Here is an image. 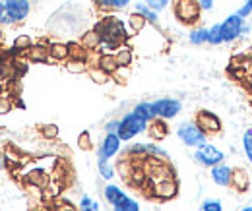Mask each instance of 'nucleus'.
Wrapping results in <instances>:
<instances>
[{"mask_svg":"<svg viewBox=\"0 0 252 211\" xmlns=\"http://www.w3.org/2000/svg\"><path fill=\"white\" fill-rule=\"evenodd\" d=\"M123 148V140L119 138V134H105V138L101 140L99 144V150H97V157L99 159H113L121 153Z\"/></svg>","mask_w":252,"mask_h":211,"instance_id":"obj_10","label":"nucleus"},{"mask_svg":"<svg viewBox=\"0 0 252 211\" xmlns=\"http://www.w3.org/2000/svg\"><path fill=\"white\" fill-rule=\"evenodd\" d=\"M239 18H243V20H247V18H251L252 16V0H247L237 12H235Z\"/></svg>","mask_w":252,"mask_h":211,"instance_id":"obj_41","label":"nucleus"},{"mask_svg":"<svg viewBox=\"0 0 252 211\" xmlns=\"http://www.w3.org/2000/svg\"><path fill=\"white\" fill-rule=\"evenodd\" d=\"M88 62L84 60H66V70L72 72V74H82V72H88Z\"/></svg>","mask_w":252,"mask_h":211,"instance_id":"obj_38","label":"nucleus"},{"mask_svg":"<svg viewBox=\"0 0 252 211\" xmlns=\"http://www.w3.org/2000/svg\"><path fill=\"white\" fill-rule=\"evenodd\" d=\"M2 16H4V2L0 0V20H2Z\"/></svg>","mask_w":252,"mask_h":211,"instance_id":"obj_44","label":"nucleus"},{"mask_svg":"<svg viewBox=\"0 0 252 211\" xmlns=\"http://www.w3.org/2000/svg\"><path fill=\"white\" fill-rule=\"evenodd\" d=\"M95 4L101 10H125L130 0H95Z\"/></svg>","mask_w":252,"mask_h":211,"instance_id":"obj_30","label":"nucleus"},{"mask_svg":"<svg viewBox=\"0 0 252 211\" xmlns=\"http://www.w3.org/2000/svg\"><path fill=\"white\" fill-rule=\"evenodd\" d=\"M103 194H105L107 204H111V208H115L119 202H123L126 196H128L125 190L121 186H117V184H107L105 190H103Z\"/></svg>","mask_w":252,"mask_h":211,"instance_id":"obj_16","label":"nucleus"},{"mask_svg":"<svg viewBox=\"0 0 252 211\" xmlns=\"http://www.w3.org/2000/svg\"><path fill=\"white\" fill-rule=\"evenodd\" d=\"M95 31L101 37V53H111L113 49L123 47L128 39V28L125 22H121L117 16H103L97 24H95Z\"/></svg>","mask_w":252,"mask_h":211,"instance_id":"obj_1","label":"nucleus"},{"mask_svg":"<svg viewBox=\"0 0 252 211\" xmlns=\"http://www.w3.org/2000/svg\"><path fill=\"white\" fill-rule=\"evenodd\" d=\"M198 4H200V8H202V12H210V10H214L216 0H198Z\"/></svg>","mask_w":252,"mask_h":211,"instance_id":"obj_43","label":"nucleus"},{"mask_svg":"<svg viewBox=\"0 0 252 211\" xmlns=\"http://www.w3.org/2000/svg\"><path fill=\"white\" fill-rule=\"evenodd\" d=\"M32 45H33V39L30 35H26V33H22V35H18V37L14 39V51H16V53H24V55H26Z\"/></svg>","mask_w":252,"mask_h":211,"instance_id":"obj_29","label":"nucleus"},{"mask_svg":"<svg viewBox=\"0 0 252 211\" xmlns=\"http://www.w3.org/2000/svg\"><path fill=\"white\" fill-rule=\"evenodd\" d=\"M152 105H154L156 117L163 119V121H171V119L179 117L183 111V103L179 99H173V97H161L158 101H154Z\"/></svg>","mask_w":252,"mask_h":211,"instance_id":"obj_7","label":"nucleus"},{"mask_svg":"<svg viewBox=\"0 0 252 211\" xmlns=\"http://www.w3.org/2000/svg\"><path fill=\"white\" fill-rule=\"evenodd\" d=\"M190 45H208V28H192V31L189 33Z\"/></svg>","mask_w":252,"mask_h":211,"instance_id":"obj_25","label":"nucleus"},{"mask_svg":"<svg viewBox=\"0 0 252 211\" xmlns=\"http://www.w3.org/2000/svg\"><path fill=\"white\" fill-rule=\"evenodd\" d=\"M59 126L57 124H45V126H41V136L45 138V140H57L59 138Z\"/></svg>","mask_w":252,"mask_h":211,"instance_id":"obj_37","label":"nucleus"},{"mask_svg":"<svg viewBox=\"0 0 252 211\" xmlns=\"http://www.w3.org/2000/svg\"><path fill=\"white\" fill-rule=\"evenodd\" d=\"M28 182L32 186H37V188H47L51 179H49V175L43 169H35L32 173H28Z\"/></svg>","mask_w":252,"mask_h":211,"instance_id":"obj_22","label":"nucleus"},{"mask_svg":"<svg viewBox=\"0 0 252 211\" xmlns=\"http://www.w3.org/2000/svg\"><path fill=\"white\" fill-rule=\"evenodd\" d=\"M49 60L66 62L68 60V45L66 43H51L49 45Z\"/></svg>","mask_w":252,"mask_h":211,"instance_id":"obj_19","label":"nucleus"},{"mask_svg":"<svg viewBox=\"0 0 252 211\" xmlns=\"http://www.w3.org/2000/svg\"><path fill=\"white\" fill-rule=\"evenodd\" d=\"M119 126H121V119L109 121L105 124V134H117V132H119Z\"/></svg>","mask_w":252,"mask_h":211,"instance_id":"obj_42","label":"nucleus"},{"mask_svg":"<svg viewBox=\"0 0 252 211\" xmlns=\"http://www.w3.org/2000/svg\"><path fill=\"white\" fill-rule=\"evenodd\" d=\"M92 51H88L82 43H68V60H90Z\"/></svg>","mask_w":252,"mask_h":211,"instance_id":"obj_17","label":"nucleus"},{"mask_svg":"<svg viewBox=\"0 0 252 211\" xmlns=\"http://www.w3.org/2000/svg\"><path fill=\"white\" fill-rule=\"evenodd\" d=\"M97 66L101 70H105L107 74H115L119 70V64H117V59H115V53H101L99 59H97Z\"/></svg>","mask_w":252,"mask_h":211,"instance_id":"obj_18","label":"nucleus"},{"mask_svg":"<svg viewBox=\"0 0 252 211\" xmlns=\"http://www.w3.org/2000/svg\"><path fill=\"white\" fill-rule=\"evenodd\" d=\"M134 12L142 14V16L146 18V22H148V24H152V26H158V24H159V12L152 10V8H150L146 2H136Z\"/></svg>","mask_w":252,"mask_h":211,"instance_id":"obj_20","label":"nucleus"},{"mask_svg":"<svg viewBox=\"0 0 252 211\" xmlns=\"http://www.w3.org/2000/svg\"><path fill=\"white\" fill-rule=\"evenodd\" d=\"M194 161L198 165L206 167V169H212V167H216V165H220V163L225 161V153L220 148H216L214 144H204V146L196 148V151H194Z\"/></svg>","mask_w":252,"mask_h":211,"instance_id":"obj_6","label":"nucleus"},{"mask_svg":"<svg viewBox=\"0 0 252 211\" xmlns=\"http://www.w3.org/2000/svg\"><path fill=\"white\" fill-rule=\"evenodd\" d=\"M88 74H90L92 82L97 84V86H105V84H109V80H111V74H107V72L101 70L99 66H90V68H88Z\"/></svg>","mask_w":252,"mask_h":211,"instance_id":"obj_26","label":"nucleus"},{"mask_svg":"<svg viewBox=\"0 0 252 211\" xmlns=\"http://www.w3.org/2000/svg\"><path fill=\"white\" fill-rule=\"evenodd\" d=\"M142 2H146L152 10H156V12H163V10H167L169 8V4L173 2V0H142Z\"/></svg>","mask_w":252,"mask_h":211,"instance_id":"obj_40","label":"nucleus"},{"mask_svg":"<svg viewBox=\"0 0 252 211\" xmlns=\"http://www.w3.org/2000/svg\"><path fill=\"white\" fill-rule=\"evenodd\" d=\"M0 39H2V31H0Z\"/></svg>","mask_w":252,"mask_h":211,"instance_id":"obj_46","label":"nucleus"},{"mask_svg":"<svg viewBox=\"0 0 252 211\" xmlns=\"http://www.w3.org/2000/svg\"><path fill=\"white\" fill-rule=\"evenodd\" d=\"M28 60L30 62H37V64H45L49 62V45H43V43H37V45H32L30 51L26 53Z\"/></svg>","mask_w":252,"mask_h":211,"instance_id":"obj_14","label":"nucleus"},{"mask_svg":"<svg viewBox=\"0 0 252 211\" xmlns=\"http://www.w3.org/2000/svg\"><path fill=\"white\" fill-rule=\"evenodd\" d=\"M148 134L152 138V142H161L169 136V126H167V121L163 119H154V121L148 124Z\"/></svg>","mask_w":252,"mask_h":211,"instance_id":"obj_13","label":"nucleus"},{"mask_svg":"<svg viewBox=\"0 0 252 211\" xmlns=\"http://www.w3.org/2000/svg\"><path fill=\"white\" fill-rule=\"evenodd\" d=\"M223 43V35H221V26L220 24H216V26H212V28H208V45H214V47H218Z\"/></svg>","mask_w":252,"mask_h":211,"instance_id":"obj_31","label":"nucleus"},{"mask_svg":"<svg viewBox=\"0 0 252 211\" xmlns=\"http://www.w3.org/2000/svg\"><path fill=\"white\" fill-rule=\"evenodd\" d=\"M146 18L142 16V14H138V12H132L130 16H128V20H126V28L132 31V33H140V31L146 28Z\"/></svg>","mask_w":252,"mask_h":211,"instance_id":"obj_24","label":"nucleus"},{"mask_svg":"<svg viewBox=\"0 0 252 211\" xmlns=\"http://www.w3.org/2000/svg\"><path fill=\"white\" fill-rule=\"evenodd\" d=\"M243 151H245V157L252 167V128L245 130V134H243Z\"/></svg>","mask_w":252,"mask_h":211,"instance_id":"obj_33","label":"nucleus"},{"mask_svg":"<svg viewBox=\"0 0 252 211\" xmlns=\"http://www.w3.org/2000/svg\"><path fill=\"white\" fill-rule=\"evenodd\" d=\"M249 184H251V179H249V173L241 167H233V179H231V188H235L237 192H247L249 190Z\"/></svg>","mask_w":252,"mask_h":211,"instance_id":"obj_15","label":"nucleus"},{"mask_svg":"<svg viewBox=\"0 0 252 211\" xmlns=\"http://www.w3.org/2000/svg\"><path fill=\"white\" fill-rule=\"evenodd\" d=\"M14 111V97L8 93H0V115H8Z\"/></svg>","mask_w":252,"mask_h":211,"instance_id":"obj_34","label":"nucleus"},{"mask_svg":"<svg viewBox=\"0 0 252 211\" xmlns=\"http://www.w3.org/2000/svg\"><path fill=\"white\" fill-rule=\"evenodd\" d=\"M97 171H99L101 179H105V181H113L115 179V167L111 165L109 159H99L97 157Z\"/></svg>","mask_w":252,"mask_h":211,"instance_id":"obj_28","label":"nucleus"},{"mask_svg":"<svg viewBox=\"0 0 252 211\" xmlns=\"http://www.w3.org/2000/svg\"><path fill=\"white\" fill-rule=\"evenodd\" d=\"M80 211H99V202H95L92 196L84 194L80 198Z\"/></svg>","mask_w":252,"mask_h":211,"instance_id":"obj_36","label":"nucleus"},{"mask_svg":"<svg viewBox=\"0 0 252 211\" xmlns=\"http://www.w3.org/2000/svg\"><path fill=\"white\" fill-rule=\"evenodd\" d=\"M194 122L208 134V136H216V134H220L221 130H223V124H221V119L216 115V113H212V111H208V109H202V111H198L196 113V119Z\"/></svg>","mask_w":252,"mask_h":211,"instance_id":"obj_9","label":"nucleus"},{"mask_svg":"<svg viewBox=\"0 0 252 211\" xmlns=\"http://www.w3.org/2000/svg\"><path fill=\"white\" fill-rule=\"evenodd\" d=\"M177 136L187 148H194V150L204 146V144H208V134L196 122H183L177 128Z\"/></svg>","mask_w":252,"mask_h":211,"instance_id":"obj_5","label":"nucleus"},{"mask_svg":"<svg viewBox=\"0 0 252 211\" xmlns=\"http://www.w3.org/2000/svg\"><path fill=\"white\" fill-rule=\"evenodd\" d=\"M113 211H140V204L134 200V198H130V196H126L123 202H119Z\"/></svg>","mask_w":252,"mask_h":211,"instance_id":"obj_32","label":"nucleus"},{"mask_svg":"<svg viewBox=\"0 0 252 211\" xmlns=\"http://www.w3.org/2000/svg\"><path fill=\"white\" fill-rule=\"evenodd\" d=\"M200 210L202 211H223V204H221L220 198H206V200L200 204Z\"/></svg>","mask_w":252,"mask_h":211,"instance_id":"obj_35","label":"nucleus"},{"mask_svg":"<svg viewBox=\"0 0 252 211\" xmlns=\"http://www.w3.org/2000/svg\"><path fill=\"white\" fill-rule=\"evenodd\" d=\"M80 43H82V45H84L88 51H97V49L101 47V37L97 35V31H95V30L86 31V33L82 35Z\"/></svg>","mask_w":252,"mask_h":211,"instance_id":"obj_23","label":"nucleus"},{"mask_svg":"<svg viewBox=\"0 0 252 211\" xmlns=\"http://www.w3.org/2000/svg\"><path fill=\"white\" fill-rule=\"evenodd\" d=\"M177 194H179V184L175 181V177L154 181V198H158V200H173Z\"/></svg>","mask_w":252,"mask_h":211,"instance_id":"obj_11","label":"nucleus"},{"mask_svg":"<svg viewBox=\"0 0 252 211\" xmlns=\"http://www.w3.org/2000/svg\"><path fill=\"white\" fill-rule=\"evenodd\" d=\"M115 59H117L119 68H130V66H132V60H134V51H132L130 47L123 45V47H119V49H117Z\"/></svg>","mask_w":252,"mask_h":211,"instance_id":"obj_21","label":"nucleus"},{"mask_svg":"<svg viewBox=\"0 0 252 211\" xmlns=\"http://www.w3.org/2000/svg\"><path fill=\"white\" fill-rule=\"evenodd\" d=\"M78 148L82 151L94 150V142H92V134H90V132H82V134L78 136Z\"/></svg>","mask_w":252,"mask_h":211,"instance_id":"obj_39","label":"nucleus"},{"mask_svg":"<svg viewBox=\"0 0 252 211\" xmlns=\"http://www.w3.org/2000/svg\"><path fill=\"white\" fill-rule=\"evenodd\" d=\"M132 111L138 113L140 117H144L148 122H152L154 119H158V117H156V111H154V105H152L150 101H142V103H138Z\"/></svg>","mask_w":252,"mask_h":211,"instance_id":"obj_27","label":"nucleus"},{"mask_svg":"<svg viewBox=\"0 0 252 211\" xmlns=\"http://www.w3.org/2000/svg\"><path fill=\"white\" fill-rule=\"evenodd\" d=\"M4 2V16L0 24H20L32 12L30 0H2Z\"/></svg>","mask_w":252,"mask_h":211,"instance_id":"obj_4","label":"nucleus"},{"mask_svg":"<svg viewBox=\"0 0 252 211\" xmlns=\"http://www.w3.org/2000/svg\"><path fill=\"white\" fill-rule=\"evenodd\" d=\"M210 177H212L214 184H218L220 188H229L231 186V179H233V167L223 161V163L210 169Z\"/></svg>","mask_w":252,"mask_h":211,"instance_id":"obj_12","label":"nucleus"},{"mask_svg":"<svg viewBox=\"0 0 252 211\" xmlns=\"http://www.w3.org/2000/svg\"><path fill=\"white\" fill-rule=\"evenodd\" d=\"M241 211H252V206H245V208H241Z\"/></svg>","mask_w":252,"mask_h":211,"instance_id":"obj_45","label":"nucleus"},{"mask_svg":"<svg viewBox=\"0 0 252 211\" xmlns=\"http://www.w3.org/2000/svg\"><path fill=\"white\" fill-rule=\"evenodd\" d=\"M173 14L183 26H196L202 16V8L198 0H173Z\"/></svg>","mask_w":252,"mask_h":211,"instance_id":"obj_3","label":"nucleus"},{"mask_svg":"<svg viewBox=\"0 0 252 211\" xmlns=\"http://www.w3.org/2000/svg\"><path fill=\"white\" fill-rule=\"evenodd\" d=\"M148 124H150V122L146 121L144 117H140L138 113L130 111V113H126L125 117L121 119V126H119V132H117V134H119V138H121L123 142H130V140H134L136 136L148 132Z\"/></svg>","mask_w":252,"mask_h":211,"instance_id":"obj_2","label":"nucleus"},{"mask_svg":"<svg viewBox=\"0 0 252 211\" xmlns=\"http://www.w3.org/2000/svg\"><path fill=\"white\" fill-rule=\"evenodd\" d=\"M221 26V35H223V43H235L237 39H241L243 35V26H245V20L239 18L237 14H231L227 16Z\"/></svg>","mask_w":252,"mask_h":211,"instance_id":"obj_8","label":"nucleus"}]
</instances>
